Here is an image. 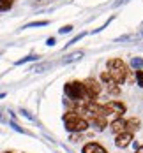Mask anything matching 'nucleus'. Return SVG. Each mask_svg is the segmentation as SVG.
<instances>
[{
	"label": "nucleus",
	"instance_id": "1",
	"mask_svg": "<svg viewBox=\"0 0 143 153\" xmlns=\"http://www.w3.org/2000/svg\"><path fill=\"white\" fill-rule=\"evenodd\" d=\"M108 74L110 77L117 83V85H122L124 81L127 79V69L126 63L118 58H113V60L108 62Z\"/></svg>",
	"mask_w": 143,
	"mask_h": 153
},
{
	"label": "nucleus",
	"instance_id": "2",
	"mask_svg": "<svg viewBox=\"0 0 143 153\" xmlns=\"http://www.w3.org/2000/svg\"><path fill=\"white\" fill-rule=\"evenodd\" d=\"M64 123H65V128L69 132H85L88 128V122L85 118H81L78 113H67L64 116Z\"/></svg>",
	"mask_w": 143,
	"mask_h": 153
},
{
	"label": "nucleus",
	"instance_id": "3",
	"mask_svg": "<svg viewBox=\"0 0 143 153\" xmlns=\"http://www.w3.org/2000/svg\"><path fill=\"white\" fill-rule=\"evenodd\" d=\"M64 92H65V95H67L71 100H83V99L87 97L85 88H83V83H79V81H71V83H67V85L64 86Z\"/></svg>",
	"mask_w": 143,
	"mask_h": 153
},
{
	"label": "nucleus",
	"instance_id": "4",
	"mask_svg": "<svg viewBox=\"0 0 143 153\" xmlns=\"http://www.w3.org/2000/svg\"><path fill=\"white\" fill-rule=\"evenodd\" d=\"M103 111H104V116H115V118H122V114L126 113V106L122 102H117V100H110L108 104L103 106Z\"/></svg>",
	"mask_w": 143,
	"mask_h": 153
},
{
	"label": "nucleus",
	"instance_id": "5",
	"mask_svg": "<svg viewBox=\"0 0 143 153\" xmlns=\"http://www.w3.org/2000/svg\"><path fill=\"white\" fill-rule=\"evenodd\" d=\"M83 88H85V93H87V97L88 99H97V95L101 93V85L95 81V79H87L85 83H83Z\"/></svg>",
	"mask_w": 143,
	"mask_h": 153
},
{
	"label": "nucleus",
	"instance_id": "6",
	"mask_svg": "<svg viewBox=\"0 0 143 153\" xmlns=\"http://www.w3.org/2000/svg\"><path fill=\"white\" fill-rule=\"evenodd\" d=\"M131 141H133V132H120V134H117V137H115V146L117 148H127L129 144H131Z\"/></svg>",
	"mask_w": 143,
	"mask_h": 153
},
{
	"label": "nucleus",
	"instance_id": "7",
	"mask_svg": "<svg viewBox=\"0 0 143 153\" xmlns=\"http://www.w3.org/2000/svg\"><path fill=\"white\" fill-rule=\"evenodd\" d=\"M110 130L117 136V134H120V132H126V120H122V118H115L110 125Z\"/></svg>",
	"mask_w": 143,
	"mask_h": 153
},
{
	"label": "nucleus",
	"instance_id": "8",
	"mask_svg": "<svg viewBox=\"0 0 143 153\" xmlns=\"http://www.w3.org/2000/svg\"><path fill=\"white\" fill-rule=\"evenodd\" d=\"M83 153H108V152L97 143H88V144L83 146Z\"/></svg>",
	"mask_w": 143,
	"mask_h": 153
},
{
	"label": "nucleus",
	"instance_id": "9",
	"mask_svg": "<svg viewBox=\"0 0 143 153\" xmlns=\"http://www.w3.org/2000/svg\"><path fill=\"white\" fill-rule=\"evenodd\" d=\"M138 125H140V120L138 118L126 120V130L127 132H134V130H138Z\"/></svg>",
	"mask_w": 143,
	"mask_h": 153
},
{
	"label": "nucleus",
	"instance_id": "10",
	"mask_svg": "<svg viewBox=\"0 0 143 153\" xmlns=\"http://www.w3.org/2000/svg\"><path fill=\"white\" fill-rule=\"evenodd\" d=\"M13 2L14 0H0V13L2 11H9L13 7Z\"/></svg>",
	"mask_w": 143,
	"mask_h": 153
},
{
	"label": "nucleus",
	"instance_id": "11",
	"mask_svg": "<svg viewBox=\"0 0 143 153\" xmlns=\"http://www.w3.org/2000/svg\"><path fill=\"white\" fill-rule=\"evenodd\" d=\"M48 21H32V23H28L25 28H32V27H46Z\"/></svg>",
	"mask_w": 143,
	"mask_h": 153
},
{
	"label": "nucleus",
	"instance_id": "12",
	"mask_svg": "<svg viewBox=\"0 0 143 153\" xmlns=\"http://www.w3.org/2000/svg\"><path fill=\"white\" fill-rule=\"evenodd\" d=\"M81 56H83V53H74V55H71V56H69V58H65V63H71V62H74V60H78V58H81Z\"/></svg>",
	"mask_w": 143,
	"mask_h": 153
},
{
	"label": "nucleus",
	"instance_id": "13",
	"mask_svg": "<svg viewBox=\"0 0 143 153\" xmlns=\"http://www.w3.org/2000/svg\"><path fill=\"white\" fill-rule=\"evenodd\" d=\"M131 65L136 67V69H138V67H143V60L142 58H133V60H131Z\"/></svg>",
	"mask_w": 143,
	"mask_h": 153
},
{
	"label": "nucleus",
	"instance_id": "14",
	"mask_svg": "<svg viewBox=\"0 0 143 153\" xmlns=\"http://www.w3.org/2000/svg\"><path fill=\"white\" fill-rule=\"evenodd\" d=\"M136 77H138V86H143V71H136Z\"/></svg>",
	"mask_w": 143,
	"mask_h": 153
},
{
	"label": "nucleus",
	"instance_id": "15",
	"mask_svg": "<svg viewBox=\"0 0 143 153\" xmlns=\"http://www.w3.org/2000/svg\"><path fill=\"white\" fill-rule=\"evenodd\" d=\"M30 60H37V56H34V55H30V56H25L23 60H18V65H21V63H25V62H30Z\"/></svg>",
	"mask_w": 143,
	"mask_h": 153
},
{
	"label": "nucleus",
	"instance_id": "16",
	"mask_svg": "<svg viewBox=\"0 0 143 153\" xmlns=\"http://www.w3.org/2000/svg\"><path fill=\"white\" fill-rule=\"evenodd\" d=\"M101 79H103L104 83H111V81H113V79L110 77V74H108V72H103V74H101Z\"/></svg>",
	"mask_w": 143,
	"mask_h": 153
},
{
	"label": "nucleus",
	"instance_id": "17",
	"mask_svg": "<svg viewBox=\"0 0 143 153\" xmlns=\"http://www.w3.org/2000/svg\"><path fill=\"white\" fill-rule=\"evenodd\" d=\"M71 30H73V27H71V25H67V27H64V28H60V33H69Z\"/></svg>",
	"mask_w": 143,
	"mask_h": 153
},
{
	"label": "nucleus",
	"instance_id": "18",
	"mask_svg": "<svg viewBox=\"0 0 143 153\" xmlns=\"http://www.w3.org/2000/svg\"><path fill=\"white\" fill-rule=\"evenodd\" d=\"M46 44H48V46H53V44H55V39H53V37H49V39L46 41Z\"/></svg>",
	"mask_w": 143,
	"mask_h": 153
},
{
	"label": "nucleus",
	"instance_id": "19",
	"mask_svg": "<svg viewBox=\"0 0 143 153\" xmlns=\"http://www.w3.org/2000/svg\"><path fill=\"white\" fill-rule=\"evenodd\" d=\"M127 0H117V2H115V4H113V5H115V7H118V5H120V4H126Z\"/></svg>",
	"mask_w": 143,
	"mask_h": 153
},
{
	"label": "nucleus",
	"instance_id": "20",
	"mask_svg": "<svg viewBox=\"0 0 143 153\" xmlns=\"http://www.w3.org/2000/svg\"><path fill=\"white\" fill-rule=\"evenodd\" d=\"M136 153H143V148H136Z\"/></svg>",
	"mask_w": 143,
	"mask_h": 153
},
{
	"label": "nucleus",
	"instance_id": "21",
	"mask_svg": "<svg viewBox=\"0 0 143 153\" xmlns=\"http://www.w3.org/2000/svg\"><path fill=\"white\" fill-rule=\"evenodd\" d=\"M7 153H11V152H7Z\"/></svg>",
	"mask_w": 143,
	"mask_h": 153
}]
</instances>
